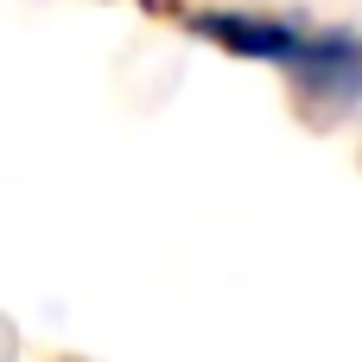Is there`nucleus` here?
<instances>
[{"label":"nucleus","instance_id":"f257e3e1","mask_svg":"<svg viewBox=\"0 0 362 362\" xmlns=\"http://www.w3.org/2000/svg\"><path fill=\"white\" fill-rule=\"evenodd\" d=\"M318 13L305 6H274V0H172V25L197 38L204 51L229 64H255L267 76H286L305 32Z\"/></svg>","mask_w":362,"mask_h":362}]
</instances>
